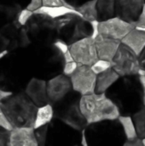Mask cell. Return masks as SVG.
Returning <instances> with one entry per match:
<instances>
[{
  "mask_svg": "<svg viewBox=\"0 0 145 146\" xmlns=\"http://www.w3.org/2000/svg\"><path fill=\"white\" fill-rule=\"evenodd\" d=\"M143 143H144V146H145V138L143 139Z\"/></svg>",
  "mask_w": 145,
  "mask_h": 146,
  "instance_id": "47",
  "label": "cell"
},
{
  "mask_svg": "<svg viewBox=\"0 0 145 146\" xmlns=\"http://www.w3.org/2000/svg\"><path fill=\"white\" fill-rule=\"evenodd\" d=\"M21 9L16 5L0 3V30L19 20Z\"/></svg>",
  "mask_w": 145,
  "mask_h": 146,
  "instance_id": "21",
  "label": "cell"
},
{
  "mask_svg": "<svg viewBox=\"0 0 145 146\" xmlns=\"http://www.w3.org/2000/svg\"><path fill=\"white\" fill-rule=\"evenodd\" d=\"M120 74L113 68H110L108 70L100 73L97 75L96 92L97 93H105L107 90L120 78Z\"/></svg>",
  "mask_w": 145,
  "mask_h": 146,
  "instance_id": "22",
  "label": "cell"
},
{
  "mask_svg": "<svg viewBox=\"0 0 145 146\" xmlns=\"http://www.w3.org/2000/svg\"><path fill=\"white\" fill-rule=\"evenodd\" d=\"M97 20L106 21L115 16V0H97Z\"/></svg>",
  "mask_w": 145,
  "mask_h": 146,
  "instance_id": "23",
  "label": "cell"
},
{
  "mask_svg": "<svg viewBox=\"0 0 145 146\" xmlns=\"http://www.w3.org/2000/svg\"><path fill=\"white\" fill-rule=\"evenodd\" d=\"M138 58H139V62H140L142 68L145 69V47L143 50V51L141 52V54L138 56Z\"/></svg>",
  "mask_w": 145,
  "mask_h": 146,
  "instance_id": "43",
  "label": "cell"
},
{
  "mask_svg": "<svg viewBox=\"0 0 145 146\" xmlns=\"http://www.w3.org/2000/svg\"><path fill=\"white\" fill-rule=\"evenodd\" d=\"M118 120L120 121V122L123 127L126 139L138 137V133H137L136 125H135L134 120L132 115H121L118 117Z\"/></svg>",
  "mask_w": 145,
  "mask_h": 146,
  "instance_id": "27",
  "label": "cell"
},
{
  "mask_svg": "<svg viewBox=\"0 0 145 146\" xmlns=\"http://www.w3.org/2000/svg\"><path fill=\"white\" fill-rule=\"evenodd\" d=\"M15 45L12 42V40L3 34L2 32H0V56L11 50H15Z\"/></svg>",
  "mask_w": 145,
  "mask_h": 146,
  "instance_id": "29",
  "label": "cell"
},
{
  "mask_svg": "<svg viewBox=\"0 0 145 146\" xmlns=\"http://www.w3.org/2000/svg\"><path fill=\"white\" fill-rule=\"evenodd\" d=\"M88 1H90V0H62V3L64 5H66L68 7H70V8H72V9H73L75 10H76L77 7L80 6L81 4H83V3H86Z\"/></svg>",
  "mask_w": 145,
  "mask_h": 146,
  "instance_id": "34",
  "label": "cell"
},
{
  "mask_svg": "<svg viewBox=\"0 0 145 146\" xmlns=\"http://www.w3.org/2000/svg\"><path fill=\"white\" fill-rule=\"evenodd\" d=\"M81 94L72 90L59 102L52 104L54 117L64 121L72 127L82 131L87 125V120L80 110Z\"/></svg>",
  "mask_w": 145,
  "mask_h": 146,
  "instance_id": "9",
  "label": "cell"
},
{
  "mask_svg": "<svg viewBox=\"0 0 145 146\" xmlns=\"http://www.w3.org/2000/svg\"><path fill=\"white\" fill-rule=\"evenodd\" d=\"M0 105L13 128L34 127L38 107L25 91L6 94L0 99Z\"/></svg>",
  "mask_w": 145,
  "mask_h": 146,
  "instance_id": "4",
  "label": "cell"
},
{
  "mask_svg": "<svg viewBox=\"0 0 145 146\" xmlns=\"http://www.w3.org/2000/svg\"><path fill=\"white\" fill-rule=\"evenodd\" d=\"M10 132L11 130L0 125V146H9Z\"/></svg>",
  "mask_w": 145,
  "mask_h": 146,
  "instance_id": "31",
  "label": "cell"
},
{
  "mask_svg": "<svg viewBox=\"0 0 145 146\" xmlns=\"http://www.w3.org/2000/svg\"><path fill=\"white\" fill-rule=\"evenodd\" d=\"M55 44H56V46L64 54V53H66L68 50H69V47H70V45H68L67 43H65L64 41H62V39H57V40H56V42L54 43Z\"/></svg>",
  "mask_w": 145,
  "mask_h": 146,
  "instance_id": "40",
  "label": "cell"
},
{
  "mask_svg": "<svg viewBox=\"0 0 145 146\" xmlns=\"http://www.w3.org/2000/svg\"><path fill=\"white\" fill-rule=\"evenodd\" d=\"M91 26H92V34H91V38H93L94 39L100 34L99 33V21L98 20H94L91 21Z\"/></svg>",
  "mask_w": 145,
  "mask_h": 146,
  "instance_id": "41",
  "label": "cell"
},
{
  "mask_svg": "<svg viewBox=\"0 0 145 146\" xmlns=\"http://www.w3.org/2000/svg\"><path fill=\"white\" fill-rule=\"evenodd\" d=\"M32 77L26 48L0 56V91L7 93L25 91Z\"/></svg>",
  "mask_w": 145,
  "mask_h": 146,
  "instance_id": "1",
  "label": "cell"
},
{
  "mask_svg": "<svg viewBox=\"0 0 145 146\" xmlns=\"http://www.w3.org/2000/svg\"><path fill=\"white\" fill-rule=\"evenodd\" d=\"M123 146H144L143 143V139L139 137L132 138V139H128L126 140Z\"/></svg>",
  "mask_w": 145,
  "mask_h": 146,
  "instance_id": "36",
  "label": "cell"
},
{
  "mask_svg": "<svg viewBox=\"0 0 145 146\" xmlns=\"http://www.w3.org/2000/svg\"><path fill=\"white\" fill-rule=\"evenodd\" d=\"M64 58H65L66 62H70L74 61V59L73 57V55H72L70 50H68L66 53H64Z\"/></svg>",
  "mask_w": 145,
  "mask_h": 146,
  "instance_id": "44",
  "label": "cell"
},
{
  "mask_svg": "<svg viewBox=\"0 0 145 146\" xmlns=\"http://www.w3.org/2000/svg\"><path fill=\"white\" fill-rule=\"evenodd\" d=\"M121 115H133L144 105V90L138 74L121 76L105 92Z\"/></svg>",
  "mask_w": 145,
  "mask_h": 146,
  "instance_id": "2",
  "label": "cell"
},
{
  "mask_svg": "<svg viewBox=\"0 0 145 146\" xmlns=\"http://www.w3.org/2000/svg\"><path fill=\"white\" fill-rule=\"evenodd\" d=\"M31 44H50L58 39L56 19L35 11L23 25Z\"/></svg>",
  "mask_w": 145,
  "mask_h": 146,
  "instance_id": "7",
  "label": "cell"
},
{
  "mask_svg": "<svg viewBox=\"0 0 145 146\" xmlns=\"http://www.w3.org/2000/svg\"><path fill=\"white\" fill-rule=\"evenodd\" d=\"M97 75L91 66L79 64L70 76L73 90L81 95L94 93L96 92Z\"/></svg>",
  "mask_w": 145,
  "mask_h": 146,
  "instance_id": "13",
  "label": "cell"
},
{
  "mask_svg": "<svg viewBox=\"0 0 145 146\" xmlns=\"http://www.w3.org/2000/svg\"><path fill=\"white\" fill-rule=\"evenodd\" d=\"M76 10L85 19L91 21L97 20V0H90L76 8Z\"/></svg>",
  "mask_w": 145,
  "mask_h": 146,
  "instance_id": "26",
  "label": "cell"
},
{
  "mask_svg": "<svg viewBox=\"0 0 145 146\" xmlns=\"http://www.w3.org/2000/svg\"><path fill=\"white\" fill-rule=\"evenodd\" d=\"M9 146H38L34 127H15L10 132Z\"/></svg>",
  "mask_w": 145,
  "mask_h": 146,
  "instance_id": "19",
  "label": "cell"
},
{
  "mask_svg": "<svg viewBox=\"0 0 145 146\" xmlns=\"http://www.w3.org/2000/svg\"><path fill=\"white\" fill-rule=\"evenodd\" d=\"M25 92L38 107L50 104L47 94V80H45L32 77L27 84Z\"/></svg>",
  "mask_w": 145,
  "mask_h": 146,
  "instance_id": "17",
  "label": "cell"
},
{
  "mask_svg": "<svg viewBox=\"0 0 145 146\" xmlns=\"http://www.w3.org/2000/svg\"><path fill=\"white\" fill-rule=\"evenodd\" d=\"M132 118L136 125L138 136L144 139L145 138V105L132 115Z\"/></svg>",
  "mask_w": 145,
  "mask_h": 146,
  "instance_id": "28",
  "label": "cell"
},
{
  "mask_svg": "<svg viewBox=\"0 0 145 146\" xmlns=\"http://www.w3.org/2000/svg\"><path fill=\"white\" fill-rule=\"evenodd\" d=\"M53 118H54V110H53V106L50 104H48L42 107H38L36 115L34 128L48 124L50 121H51Z\"/></svg>",
  "mask_w": 145,
  "mask_h": 146,
  "instance_id": "24",
  "label": "cell"
},
{
  "mask_svg": "<svg viewBox=\"0 0 145 146\" xmlns=\"http://www.w3.org/2000/svg\"><path fill=\"white\" fill-rule=\"evenodd\" d=\"M81 145L82 146H88L87 143V139L85 137V129L82 130V136H81Z\"/></svg>",
  "mask_w": 145,
  "mask_h": 146,
  "instance_id": "45",
  "label": "cell"
},
{
  "mask_svg": "<svg viewBox=\"0 0 145 146\" xmlns=\"http://www.w3.org/2000/svg\"><path fill=\"white\" fill-rule=\"evenodd\" d=\"M85 133L88 146H123L126 140L118 119L90 123L85 128Z\"/></svg>",
  "mask_w": 145,
  "mask_h": 146,
  "instance_id": "5",
  "label": "cell"
},
{
  "mask_svg": "<svg viewBox=\"0 0 145 146\" xmlns=\"http://www.w3.org/2000/svg\"><path fill=\"white\" fill-rule=\"evenodd\" d=\"M95 42L99 59H104L111 62L121 44V40L106 37L101 34H99L95 38Z\"/></svg>",
  "mask_w": 145,
  "mask_h": 146,
  "instance_id": "18",
  "label": "cell"
},
{
  "mask_svg": "<svg viewBox=\"0 0 145 146\" xmlns=\"http://www.w3.org/2000/svg\"><path fill=\"white\" fill-rule=\"evenodd\" d=\"M144 76H145V75H144Z\"/></svg>",
  "mask_w": 145,
  "mask_h": 146,
  "instance_id": "50",
  "label": "cell"
},
{
  "mask_svg": "<svg viewBox=\"0 0 145 146\" xmlns=\"http://www.w3.org/2000/svg\"><path fill=\"white\" fill-rule=\"evenodd\" d=\"M30 2H31V0H0V3L14 4V5L20 7L21 9H26V7L30 3Z\"/></svg>",
  "mask_w": 145,
  "mask_h": 146,
  "instance_id": "33",
  "label": "cell"
},
{
  "mask_svg": "<svg viewBox=\"0 0 145 146\" xmlns=\"http://www.w3.org/2000/svg\"><path fill=\"white\" fill-rule=\"evenodd\" d=\"M144 0H115V16L133 24L138 18Z\"/></svg>",
  "mask_w": 145,
  "mask_h": 146,
  "instance_id": "16",
  "label": "cell"
},
{
  "mask_svg": "<svg viewBox=\"0 0 145 146\" xmlns=\"http://www.w3.org/2000/svg\"><path fill=\"white\" fill-rule=\"evenodd\" d=\"M144 3H145V0H144Z\"/></svg>",
  "mask_w": 145,
  "mask_h": 146,
  "instance_id": "49",
  "label": "cell"
},
{
  "mask_svg": "<svg viewBox=\"0 0 145 146\" xmlns=\"http://www.w3.org/2000/svg\"><path fill=\"white\" fill-rule=\"evenodd\" d=\"M44 6H58L62 5V0H43Z\"/></svg>",
  "mask_w": 145,
  "mask_h": 146,
  "instance_id": "42",
  "label": "cell"
},
{
  "mask_svg": "<svg viewBox=\"0 0 145 146\" xmlns=\"http://www.w3.org/2000/svg\"><path fill=\"white\" fill-rule=\"evenodd\" d=\"M112 68L120 76L139 75L142 69L138 56L122 43L112 60Z\"/></svg>",
  "mask_w": 145,
  "mask_h": 146,
  "instance_id": "11",
  "label": "cell"
},
{
  "mask_svg": "<svg viewBox=\"0 0 145 146\" xmlns=\"http://www.w3.org/2000/svg\"><path fill=\"white\" fill-rule=\"evenodd\" d=\"M82 131L54 117L47 124L45 146L81 145Z\"/></svg>",
  "mask_w": 145,
  "mask_h": 146,
  "instance_id": "10",
  "label": "cell"
},
{
  "mask_svg": "<svg viewBox=\"0 0 145 146\" xmlns=\"http://www.w3.org/2000/svg\"><path fill=\"white\" fill-rule=\"evenodd\" d=\"M140 29H141V30H143V31H144V32H145V27H143V28H140Z\"/></svg>",
  "mask_w": 145,
  "mask_h": 146,
  "instance_id": "48",
  "label": "cell"
},
{
  "mask_svg": "<svg viewBox=\"0 0 145 146\" xmlns=\"http://www.w3.org/2000/svg\"><path fill=\"white\" fill-rule=\"evenodd\" d=\"M37 11L41 12V13H44V14L50 15V17L54 18V19H57V18L62 17L65 15L76 12L77 10L62 4V5H58V6H43L42 8H40Z\"/></svg>",
  "mask_w": 145,
  "mask_h": 146,
  "instance_id": "25",
  "label": "cell"
},
{
  "mask_svg": "<svg viewBox=\"0 0 145 146\" xmlns=\"http://www.w3.org/2000/svg\"><path fill=\"white\" fill-rule=\"evenodd\" d=\"M58 38L68 45L86 37H91V22L78 11L56 19Z\"/></svg>",
  "mask_w": 145,
  "mask_h": 146,
  "instance_id": "8",
  "label": "cell"
},
{
  "mask_svg": "<svg viewBox=\"0 0 145 146\" xmlns=\"http://www.w3.org/2000/svg\"><path fill=\"white\" fill-rule=\"evenodd\" d=\"M134 27L135 26L133 24L129 23L117 16L106 21H99V33L101 35L121 41Z\"/></svg>",
  "mask_w": 145,
  "mask_h": 146,
  "instance_id": "14",
  "label": "cell"
},
{
  "mask_svg": "<svg viewBox=\"0 0 145 146\" xmlns=\"http://www.w3.org/2000/svg\"><path fill=\"white\" fill-rule=\"evenodd\" d=\"M33 77L49 80L62 74L66 61L56 44H31L26 48Z\"/></svg>",
  "mask_w": 145,
  "mask_h": 146,
  "instance_id": "3",
  "label": "cell"
},
{
  "mask_svg": "<svg viewBox=\"0 0 145 146\" xmlns=\"http://www.w3.org/2000/svg\"><path fill=\"white\" fill-rule=\"evenodd\" d=\"M133 25L135 26V27H138V28L145 27V3L138 20L133 23Z\"/></svg>",
  "mask_w": 145,
  "mask_h": 146,
  "instance_id": "35",
  "label": "cell"
},
{
  "mask_svg": "<svg viewBox=\"0 0 145 146\" xmlns=\"http://www.w3.org/2000/svg\"><path fill=\"white\" fill-rule=\"evenodd\" d=\"M121 43L139 56L145 47V32L134 27L122 38Z\"/></svg>",
  "mask_w": 145,
  "mask_h": 146,
  "instance_id": "20",
  "label": "cell"
},
{
  "mask_svg": "<svg viewBox=\"0 0 145 146\" xmlns=\"http://www.w3.org/2000/svg\"><path fill=\"white\" fill-rule=\"evenodd\" d=\"M43 6H44L43 0H31V2L28 4V6L26 7V9L32 12H35L38 9H39L40 8H42Z\"/></svg>",
  "mask_w": 145,
  "mask_h": 146,
  "instance_id": "37",
  "label": "cell"
},
{
  "mask_svg": "<svg viewBox=\"0 0 145 146\" xmlns=\"http://www.w3.org/2000/svg\"><path fill=\"white\" fill-rule=\"evenodd\" d=\"M0 125L4 127L5 128H7L9 130H12L13 129L12 126L10 125V123L9 122V121L6 118L4 113H3V110L1 108V105H0Z\"/></svg>",
  "mask_w": 145,
  "mask_h": 146,
  "instance_id": "39",
  "label": "cell"
},
{
  "mask_svg": "<svg viewBox=\"0 0 145 146\" xmlns=\"http://www.w3.org/2000/svg\"><path fill=\"white\" fill-rule=\"evenodd\" d=\"M91 68L97 74H98L112 68V62L104 59H98L94 64L91 66Z\"/></svg>",
  "mask_w": 145,
  "mask_h": 146,
  "instance_id": "30",
  "label": "cell"
},
{
  "mask_svg": "<svg viewBox=\"0 0 145 146\" xmlns=\"http://www.w3.org/2000/svg\"><path fill=\"white\" fill-rule=\"evenodd\" d=\"M72 90L73 86L70 77L64 74H58L47 80V94L51 105L62 100Z\"/></svg>",
  "mask_w": 145,
  "mask_h": 146,
  "instance_id": "15",
  "label": "cell"
},
{
  "mask_svg": "<svg viewBox=\"0 0 145 146\" xmlns=\"http://www.w3.org/2000/svg\"><path fill=\"white\" fill-rule=\"evenodd\" d=\"M79 65V64L78 62H76L75 61H73V62H66V64L64 66V68H63L62 74H64L65 75L70 77L74 73V71L77 69Z\"/></svg>",
  "mask_w": 145,
  "mask_h": 146,
  "instance_id": "32",
  "label": "cell"
},
{
  "mask_svg": "<svg viewBox=\"0 0 145 146\" xmlns=\"http://www.w3.org/2000/svg\"><path fill=\"white\" fill-rule=\"evenodd\" d=\"M140 77V80L143 86V90H144V104L145 105V76L144 75H139Z\"/></svg>",
  "mask_w": 145,
  "mask_h": 146,
  "instance_id": "46",
  "label": "cell"
},
{
  "mask_svg": "<svg viewBox=\"0 0 145 146\" xmlns=\"http://www.w3.org/2000/svg\"><path fill=\"white\" fill-rule=\"evenodd\" d=\"M79 105L88 124L105 120L118 119L121 115L117 106L105 93L94 92L82 95Z\"/></svg>",
  "mask_w": 145,
  "mask_h": 146,
  "instance_id": "6",
  "label": "cell"
},
{
  "mask_svg": "<svg viewBox=\"0 0 145 146\" xmlns=\"http://www.w3.org/2000/svg\"><path fill=\"white\" fill-rule=\"evenodd\" d=\"M69 50L76 62L81 65L91 66L98 59L95 39L86 37L72 44Z\"/></svg>",
  "mask_w": 145,
  "mask_h": 146,
  "instance_id": "12",
  "label": "cell"
},
{
  "mask_svg": "<svg viewBox=\"0 0 145 146\" xmlns=\"http://www.w3.org/2000/svg\"><path fill=\"white\" fill-rule=\"evenodd\" d=\"M32 13H33L32 11H31V10H29L27 9H22L21 12V14H20V16H19V21L22 25H24L26 23V21L29 19V17L32 15Z\"/></svg>",
  "mask_w": 145,
  "mask_h": 146,
  "instance_id": "38",
  "label": "cell"
}]
</instances>
